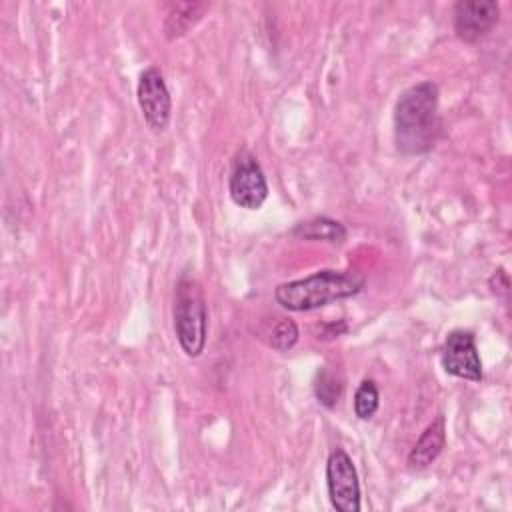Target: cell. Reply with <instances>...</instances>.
I'll list each match as a JSON object with an SVG mask.
<instances>
[{"instance_id":"1","label":"cell","mask_w":512,"mask_h":512,"mask_svg":"<svg viewBox=\"0 0 512 512\" xmlns=\"http://www.w3.org/2000/svg\"><path fill=\"white\" fill-rule=\"evenodd\" d=\"M438 86L430 80L406 88L394 106V144L404 156L434 148L442 122L438 116Z\"/></svg>"},{"instance_id":"2","label":"cell","mask_w":512,"mask_h":512,"mask_svg":"<svg viewBox=\"0 0 512 512\" xmlns=\"http://www.w3.org/2000/svg\"><path fill=\"white\" fill-rule=\"evenodd\" d=\"M364 284V276L352 270H318L306 278L278 284L274 298L286 310L308 312L356 296Z\"/></svg>"},{"instance_id":"3","label":"cell","mask_w":512,"mask_h":512,"mask_svg":"<svg viewBox=\"0 0 512 512\" xmlns=\"http://www.w3.org/2000/svg\"><path fill=\"white\" fill-rule=\"evenodd\" d=\"M174 334L182 352L190 358H196L204 352L208 336V310L200 284L182 276L174 292Z\"/></svg>"},{"instance_id":"4","label":"cell","mask_w":512,"mask_h":512,"mask_svg":"<svg viewBox=\"0 0 512 512\" xmlns=\"http://www.w3.org/2000/svg\"><path fill=\"white\" fill-rule=\"evenodd\" d=\"M326 488L330 504L338 512L360 510V482L358 472L346 450L336 448L326 460Z\"/></svg>"},{"instance_id":"5","label":"cell","mask_w":512,"mask_h":512,"mask_svg":"<svg viewBox=\"0 0 512 512\" xmlns=\"http://www.w3.org/2000/svg\"><path fill=\"white\" fill-rule=\"evenodd\" d=\"M136 98L146 126L156 134L164 132L172 118V98L166 80L156 66H150L140 74Z\"/></svg>"},{"instance_id":"6","label":"cell","mask_w":512,"mask_h":512,"mask_svg":"<svg viewBox=\"0 0 512 512\" xmlns=\"http://www.w3.org/2000/svg\"><path fill=\"white\" fill-rule=\"evenodd\" d=\"M228 192L232 202L246 210H258L268 198V182L262 166L258 164L256 156L246 150L240 152L234 160L228 180Z\"/></svg>"},{"instance_id":"7","label":"cell","mask_w":512,"mask_h":512,"mask_svg":"<svg viewBox=\"0 0 512 512\" xmlns=\"http://www.w3.org/2000/svg\"><path fill=\"white\" fill-rule=\"evenodd\" d=\"M440 362L446 374L470 382L482 380V360L470 330H452L442 346Z\"/></svg>"},{"instance_id":"8","label":"cell","mask_w":512,"mask_h":512,"mask_svg":"<svg viewBox=\"0 0 512 512\" xmlns=\"http://www.w3.org/2000/svg\"><path fill=\"white\" fill-rule=\"evenodd\" d=\"M500 18V4L494 0H460L454 4V32L474 44L488 36Z\"/></svg>"},{"instance_id":"9","label":"cell","mask_w":512,"mask_h":512,"mask_svg":"<svg viewBox=\"0 0 512 512\" xmlns=\"http://www.w3.org/2000/svg\"><path fill=\"white\" fill-rule=\"evenodd\" d=\"M446 446V426H444V416L438 414L426 430L420 434L412 450L408 452V468L410 470H424L428 468L444 450Z\"/></svg>"},{"instance_id":"10","label":"cell","mask_w":512,"mask_h":512,"mask_svg":"<svg viewBox=\"0 0 512 512\" xmlns=\"http://www.w3.org/2000/svg\"><path fill=\"white\" fill-rule=\"evenodd\" d=\"M210 10L208 2H180L174 4L164 20V34L168 40L182 38L188 34L190 28H194L204 14Z\"/></svg>"},{"instance_id":"11","label":"cell","mask_w":512,"mask_h":512,"mask_svg":"<svg viewBox=\"0 0 512 512\" xmlns=\"http://www.w3.org/2000/svg\"><path fill=\"white\" fill-rule=\"evenodd\" d=\"M292 236L302 238V240H316V242H328V244H344L346 242V226L338 220L326 218V216H316L312 220L300 222L294 226Z\"/></svg>"},{"instance_id":"12","label":"cell","mask_w":512,"mask_h":512,"mask_svg":"<svg viewBox=\"0 0 512 512\" xmlns=\"http://www.w3.org/2000/svg\"><path fill=\"white\" fill-rule=\"evenodd\" d=\"M342 392H344V382L338 376V372L330 370L328 366H322L314 380V394L318 402L332 410L340 402Z\"/></svg>"},{"instance_id":"13","label":"cell","mask_w":512,"mask_h":512,"mask_svg":"<svg viewBox=\"0 0 512 512\" xmlns=\"http://www.w3.org/2000/svg\"><path fill=\"white\" fill-rule=\"evenodd\" d=\"M380 406L378 386L372 378H364L354 392V414L360 420H370Z\"/></svg>"},{"instance_id":"14","label":"cell","mask_w":512,"mask_h":512,"mask_svg":"<svg viewBox=\"0 0 512 512\" xmlns=\"http://www.w3.org/2000/svg\"><path fill=\"white\" fill-rule=\"evenodd\" d=\"M298 342V326L290 320V318H280L268 338V344L278 350V352H286L290 350L294 344Z\"/></svg>"}]
</instances>
